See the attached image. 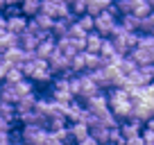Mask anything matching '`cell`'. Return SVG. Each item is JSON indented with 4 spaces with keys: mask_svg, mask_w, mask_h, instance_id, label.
I'll use <instances>...</instances> for the list:
<instances>
[{
    "mask_svg": "<svg viewBox=\"0 0 154 145\" xmlns=\"http://www.w3.org/2000/svg\"><path fill=\"white\" fill-rule=\"evenodd\" d=\"M48 134L45 127H34V125H23L20 129V143L23 145H48Z\"/></svg>",
    "mask_w": 154,
    "mask_h": 145,
    "instance_id": "cell-1",
    "label": "cell"
},
{
    "mask_svg": "<svg viewBox=\"0 0 154 145\" xmlns=\"http://www.w3.org/2000/svg\"><path fill=\"white\" fill-rule=\"evenodd\" d=\"M116 25H118V16L111 14L109 9H104V11H100L97 16H93V29H95L100 36H104V39L113 32Z\"/></svg>",
    "mask_w": 154,
    "mask_h": 145,
    "instance_id": "cell-2",
    "label": "cell"
},
{
    "mask_svg": "<svg viewBox=\"0 0 154 145\" xmlns=\"http://www.w3.org/2000/svg\"><path fill=\"white\" fill-rule=\"evenodd\" d=\"M48 68L52 70V75H63L70 70V57H66L59 48H54L52 54L48 57Z\"/></svg>",
    "mask_w": 154,
    "mask_h": 145,
    "instance_id": "cell-3",
    "label": "cell"
},
{
    "mask_svg": "<svg viewBox=\"0 0 154 145\" xmlns=\"http://www.w3.org/2000/svg\"><path fill=\"white\" fill-rule=\"evenodd\" d=\"M152 113H154V102H145V100L131 102V116L129 118L145 122V120H152ZM129 118H127V120H129Z\"/></svg>",
    "mask_w": 154,
    "mask_h": 145,
    "instance_id": "cell-4",
    "label": "cell"
},
{
    "mask_svg": "<svg viewBox=\"0 0 154 145\" xmlns=\"http://www.w3.org/2000/svg\"><path fill=\"white\" fill-rule=\"evenodd\" d=\"M84 109L91 113H95V116H100V113H104L106 109H109V102H106V95L104 93H95V95L91 97H84Z\"/></svg>",
    "mask_w": 154,
    "mask_h": 145,
    "instance_id": "cell-5",
    "label": "cell"
},
{
    "mask_svg": "<svg viewBox=\"0 0 154 145\" xmlns=\"http://www.w3.org/2000/svg\"><path fill=\"white\" fill-rule=\"evenodd\" d=\"M131 57V61L136 63V66H147V63H154V50H147V48H138V45H134V48L127 52Z\"/></svg>",
    "mask_w": 154,
    "mask_h": 145,
    "instance_id": "cell-6",
    "label": "cell"
},
{
    "mask_svg": "<svg viewBox=\"0 0 154 145\" xmlns=\"http://www.w3.org/2000/svg\"><path fill=\"white\" fill-rule=\"evenodd\" d=\"M109 111L113 113L118 120H127L131 116V100H116V102H109Z\"/></svg>",
    "mask_w": 154,
    "mask_h": 145,
    "instance_id": "cell-7",
    "label": "cell"
},
{
    "mask_svg": "<svg viewBox=\"0 0 154 145\" xmlns=\"http://www.w3.org/2000/svg\"><path fill=\"white\" fill-rule=\"evenodd\" d=\"M95 93H100L97 84L93 82L91 77H88V72H79V97H77V100L91 97V95H95Z\"/></svg>",
    "mask_w": 154,
    "mask_h": 145,
    "instance_id": "cell-8",
    "label": "cell"
},
{
    "mask_svg": "<svg viewBox=\"0 0 154 145\" xmlns=\"http://www.w3.org/2000/svg\"><path fill=\"white\" fill-rule=\"evenodd\" d=\"M57 48V39H54L52 34H48L45 39H41L36 43V48H34V54L36 57H41V59H48L50 54H52V50Z\"/></svg>",
    "mask_w": 154,
    "mask_h": 145,
    "instance_id": "cell-9",
    "label": "cell"
},
{
    "mask_svg": "<svg viewBox=\"0 0 154 145\" xmlns=\"http://www.w3.org/2000/svg\"><path fill=\"white\" fill-rule=\"evenodd\" d=\"M140 127H143V122H140V120L129 118V120H122L120 125H118V129H120V136L127 140V138H131V136H138L140 134Z\"/></svg>",
    "mask_w": 154,
    "mask_h": 145,
    "instance_id": "cell-10",
    "label": "cell"
},
{
    "mask_svg": "<svg viewBox=\"0 0 154 145\" xmlns=\"http://www.w3.org/2000/svg\"><path fill=\"white\" fill-rule=\"evenodd\" d=\"M25 25H27V18H25L23 14L5 16V29H9V32H14V34H20L25 29Z\"/></svg>",
    "mask_w": 154,
    "mask_h": 145,
    "instance_id": "cell-11",
    "label": "cell"
},
{
    "mask_svg": "<svg viewBox=\"0 0 154 145\" xmlns=\"http://www.w3.org/2000/svg\"><path fill=\"white\" fill-rule=\"evenodd\" d=\"M102 41H104V36H100L95 29H91V32H86V39H84V50L86 52H97Z\"/></svg>",
    "mask_w": 154,
    "mask_h": 145,
    "instance_id": "cell-12",
    "label": "cell"
},
{
    "mask_svg": "<svg viewBox=\"0 0 154 145\" xmlns=\"http://www.w3.org/2000/svg\"><path fill=\"white\" fill-rule=\"evenodd\" d=\"M68 134H70V138L75 140V143H79L84 136H88V127L84 125L82 120H75V122L68 125Z\"/></svg>",
    "mask_w": 154,
    "mask_h": 145,
    "instance_id": "cell-13",
    "label": "cell"
},
{
    "mask_svg": "<svg viewBox=\"0 0 154 145\" xmlns=\"http://www.w3.org/2000/svg\"><path fill=\"white\" fill-rule=\"evenodd\" d=\"M82 111H84V104L77 97H72L70 102L66 104V120H79V116H82Z\"/></svg>",
    "mask_w": 154,
    "mask_h": 145,
    "instance_id": "cell-14",
    "label": "cell"
},
{
    "mask_svg": "<svg viewBox=\"0 0 154 145\" xmlns=\"http://www.w3.org/2000/svg\"><path fill=\"white\" fill-rule=\"evenodd\" d=\"M84 2H86V14L88 16H97L100 11L109 9L113 0H84Z\"/></svg>",
    "mask_w": 154,
    "mask_h": 145,
    "instance_id": "cell-15",
    "label": "cell"
},
{
    "mask_svg": "<svg viewBox=\"0 0 154 145\" xmlns=\"http://www.w3.org/2000/svg\"><path fill=\"white\" fill-rule=\"evenodd\" d=\"M88 136H93L97 145H106V143H109V129H106V127H102L100 122H97V125H93V127H88Z\"/></svg>",
    "mask_w": 154,
    "mask_h": 145,
    "instance_id": "cell-16",
    "label": "cell"
},
{
    "mask_svg": "<svg viewBox=\"0 0 154 145\" xmlns=\"http://www.w3.org/2000/svg\"><path fill=\"white\" fill-rule=\"evenodd\" d=\"M16 100H18V95H16L14 84L0 82V102H9V104H14Z\"/></svg>",
    "mask_w": 154,
    "mask_h": 145,
    "instance_id": "cell-17",
    "label": "cell"
},
{
    "mask_svg": "<svg viewBox=\"0 0 154 145\" xmlns=\"http://www.w3.org/2000/svg\"><path fill=\"white\" fill-rule=\"evenodd\" d=\"M38 5H41V0H20L18 9L25 18H32L34 14H38Z\"/></svg>",
    "mask_w": 154,
    "mask_h": 145,
    "instance_id": "cell-18",
    "label": "cell"
},
{
    "mask_svg": "<svg viewBox=\"0 0 154 145\" xmlns=\"http://www.w3.org/2000/svg\"><path fill=\"white\" fill-rule=\"evenodd\" d=\"M84 66H86V70H95V68L104 66V59L97 52H86V50H84Z\"/></svg>",
    "mask_w": 154,
    "mask_h": 145,
    "instance_id": "cell-19",
    "label": "cell"
},
{
    "mask_svg": "<svg viewBox=\"0 0 154 145\" xmlns=\"http://www.w3.org/2000/svg\"><path fill=\"white\" fill-rule=\"evenodd\" d=\"M131 14H134L136 18H143V16L152 14V2H149V0H140V2H134V5H131Z\"/></svg>",
    "mask_w": 154,
    "mask_h": 145,
    "instance_id": "cell-20",
    "label": "cell"
},
{
    "mask_svg": "<svg viewBox=\"0 0 154 145\" xmlns=\"http://www.w3.org/2000/svg\"><path fill=\"white\" fill-rule=\"evenodd\" d=\"M32 20H34V25H36V27L45 29V32H50V27H52V23H54V18H52V16L43 14V11L34 14V16H32Z\"/></svg>",
    "mask_w": 154,
    "mask_h": 145,
    "instance_id": "cell-21",
    "label": "cell"
},
{
    "mask_svg": "<svg viewBox=\"0 0 154 145\" xmlns=\"http://www.w3.org/2000/svg\"><path fill=\"white\" fill-rule=\"evenodd\" d=\"M118 18H120L118 23H120L127 32H138V18H136L134 14H122V16H118Z\"/></svg>",
    "mask_w": 154,
    "mask_h": 145,
    "instance_id": "cell-22",
    "label": "cell"
},
{
    "mask_svg": "<svg viewBox=\"0 0 154 145\" xmlns=\"http://www.w3.org/2000/svg\"><path fill=\"white\" fill-rule=\"evenodd\" d=\"M68 25H70V23H66V20H59V18H54L52 27H50V34H52L54 39H63V36L68 34Z\"/></svg>",
    "mask_w": 154,
    "mask_h": 145,
    "instance_id": "cell-23",
    "label": "cell"
},
{
    "mask_svg": "<svg viewBox=\"0 0 154 145\" xmlns=\"http://www.w3.org/2000/svg\"><path fill=\"white\" fill-rule=\"evenodd\" d=\"M36 43H38V41L34 39L29 32H25V29L18 34V48H23V50H34V48H36Z\"/></svg>",
    "mask_w": 154,
    "mask_h": 145,
    "instance_id": "cell-24",
    "label": "cell"
},
{
    "mask_svg": "<svg viewBox=\"0 0 154 145\" xmlns=\"http://www.w3.org/2000/svg\"><path fill=\"white\" fill-rule=\"evenodd\" d=\"M140 138H143L145 145H154V125H152V120L143 122V127H140Z\"/></svg>",
    "mask_w": 154,
    "mask_h": 145,
    "instance_id": "cell-25",
    "label": "cell"
},
{
    "mask_svg": "<svg viewBox=\"0 0 154 145\" xmlns=\"http://www.w3.org/2000/svg\"><path fill=\"white\" fill-rule=\"evenodd\" d=\"M14 88H16V95L18 97H23V95H27V93H34V82L32 79H20V82H16L14 84Z\"/></svg>",
    "mask_w": 154,
    "mask_h": 145,
    "instance_id": "cell-26",
    "label": "cell"
},
{
    "mask_svg": "<svg viewBox=\"0 0 154 145\" xmlns=\"http://www.w3.org/2000/svg\"><path fill=\"white\" fill-rule=\"evenodd\" d=\"M138 32L140 34H152L154 32V14H147L138 18Z\"/></svg>",
    "mask_w": 154,
    "mask_h": 145,
    "instance_id": "cell-27",
    "label": "cell"
},
{
    "mask_svg": "<svg viewBox=\"0 0 154 145\" xmlns=\"http://www.w3.org/2000/svg\"><path fill=\"white\" fill-rule=\"evenodd\" d=\"M20 79H23L20 66H9V68H7V72H5V79H2V82H7V84H16V82H20Z\"/></svg>",
    "mask_w": 154,
    "mask_h": 145,
    "instance_id": "cell-28",
    "label": "cell"
},
{
    "mask_svg": "<svg viewBox=\"0 0 154 145\" xmlns=\"http://www.w3.org/2000/svg\"><path fill=\"white\" fill-rule=\"evenodd\" d=\"M29 79L36 82V84H48V82H52V70H50V68H45V70H34Z\"/></svg>",
    "mask_w": 154,
    "mask_h": 145,
    "instance_id": "cell-29",
    "label": "cell"
},
{
    "mask_svg": "<svg viewBox=\"0 0 154 145\" xmlns=\"http://www.w3.org/2000/svg\"><path fill=\"white\" fill-rule=\"evenodd\" d=\"M66 125H68L66 116H52V118H48V122H45V129L57 131V129H61V127H66Z\"/></svg>",
    "mask_w": 154,
    "mask_h": 145,
    "instance_id": "cell-30",
    "label": "cell"
},
{
    "mask_svg": "<svg viewBox=\"0 0 154 145\" xmlns=\"http://www.w3.org/2000/svg\"><path fill=\"white\" fill-rule=\"evenodd\" d=\"M0 118H2V120H9V122H14V120H16L14 104H9V102H0Z\"/></svg>",
    "mask_w": 154,
    "mask_h": 145,
    "instance_id": "cell-31",
    "label": "cell"
},
{
    "mask_svg": "<svg viewBox=\"0 0 154 145\" xmlns=\"http://www.w3.org/2000/svg\"><path fill=\"white\" fill-rule=\"evenodd\" d=\"M113 9H116L118 16L131 14V0H113Z\"/></svg>",
    "mask_w": 154,
    "mask_h": 145,
    "instance_id": "cell-32",
    "label": "cell"
},
{
    "mask_svg": "<svg viewBox=\"0 0 154 145\" xmlns=\"http://www.w3.org/2000/svg\"><path fill=\"white\" fill-rule=\"evenodd\" d=\"M138 48H147V50H154V34H140L138 32V41H136Z\"/></svg>",
    "mask_w": 154,
    "mask_h": 145,
    "instance_id": "cell-33",
    "label": "cell"
},
{
    "mask_svg": "<svg viewBox=\"0 0 154 145\" xmlns=\"http://www.w3.org/2000/svg\"><path fill=\"white\" fill-rule=\"evenodd\" d=\"M75 23L79 25V27H82L84 32H91V29H93V16L82 14V16H77V18H75Z\"/></svg>",
    "mask_w": 154,
    "mask_h": 145,
    "instance_id": "cell-34",
    "label": "cell"
},
{
    "mask_svg": "<svg viewBox=\"0 0 154 145\" xmlns=\"http://www.w3.org/2000/svg\"><path fill=\"white\" fill-rule=\"evenodd\" d=\"M68 93L72 97H79V75H70L68 77Z\"/></svg>",
    "mask_w": 154,
    "mask_h": 145,
    "instance_id": "cell-35",
    "label": "cell"
},
{
    "mask_svg": "<svg viewBox=\"0 0 154 145\" xmlns=\"http://www.w3.org/2000/svg\"><path fill=\"white\" fill-rule=\"evenodd\" d=\"M68 7H70V11H72L75 16L86 14V2H84V0H70V2H68Z\"/></svg>",
    "mask_w": 154,
    "mask_h": 145,
    "instance_id": "cell-36",
    "label": "cell"
},
{
    "mask_svg": "<svg viewBox=\"0 0 154 145\" xmlns=\"http://www.w3.org/2000/svg\"><path fill=\"white\" fill-rule=\"evenodd\" d=\"M122 41H125L127 50H131L136 45V41H138V32H125L122 34Z\"/></svg>",
    "mask_w": 154,
    "mask_h": 145,
    "instance_id": "cell-37",
    "label": "cell"
},
{
    "mask_svg": "<svg viewBox=\"0 0 154 145\" xmlns=\"http://www.w3.org/2000/svg\"><path fill=\"white\" fill-rule=\"evenodd\" d=\"M125 145H145V143H143V138H140V134H138V136H131V138H127Z\"/></svg>",
    "mask_w": 154,
    "mask_h": 145,
    "instance_id": "cell-38",
    "label": "cell"
},
{
    "mask_svg": "<svg viewBox=\"0 0 154 145\" xmlns=\"http://www.w3.org/2000/svg\"><path fill=\"white\" fill-rule=\"evenodd\" d=\"M7 68H9V63H7L5 59H0V82L5 79V72H7Z\"/></svg>",
    "mask_w": 154,
    "mask_h": 145,
    "instance_id": "cell-39",
    "label": "cell"
},
{
    "mask_svg": "<svg viewBox=\"0 0 154 145\" xmlns=\"http://www.w3.org/2000/svg\"><path fill=\"white\" fill-rule=\"evenodd\" d=\"M77 145H97V143H95V138H93V136H84Z\"/></svg>",
    "mask_w": 154,
    "mask_h": 145,
    "instance_id": "cell-40",
    "label": "cell"
},
{
    "mask_svg": "<svg viewBox=\"0 0 154 145\" xmlns=\"http://www.w3.org/2000/svg\"><path fill=\"white\" fill-rule=\"evenodd\" d=\"M5 5H20V0H5Z\"/></svg>",
    "mask_w": 154,
    "mask_h": 145,
    "instance_id": "cell-41",
    "label": "cell"
},
{
    "mask_svg": "<svg viewBox=\"0 0 154 145\" xmlns=\"http://www.w3.org/2000/svg\"><path fill=\"white\" fill-rule=\"evenodd\" d=\"M0 29H5V16L0 14Z\"/></svg>",
    "mask_w": 154,
    "mask_h": 145,
    "instance_id": "cell-42",
    "label": "cell"
},
{
    "mask_svg": "<svg viewBox=\"0 0 154 145\" xmlns=\"http://www.w3.org/2000/svg\"><path fill=\"white\" fill-rule=\"evenodd\" d=\"M9 145H23V143H20V140H11Z\"/></svg>",
    "mask_w": 154,
    "mask_h": 145,
    "instance_id": "cell-43",
    "label": "cell"
},
{
    "mask_svg": "<svg viewBox=\"0 0 154 145\" xmlns=\"http://www.w3.org/2000/svg\"><path fill=\"white\" fill-rule=\"evenodd\" d=\"M0 145H9V143H0Z\"/></svg>",
    "mask_w": 154,
    "mask_h": 145,
    "instance_id": "cell-44",
    "label": "cell"
},
{
    "mask_svg": "<svg viewBox=\"0 0 154 145\" xmlns=\"http://www.w3.org/2000/svg\"><path fill=\"white\" fill-rule=\"evenodd\" d=\"M149 2H152V0H149Z\"/></svg>",
    "mask_w": 154,
    "mask_h": 145,
    "instance_id": "cell-45",
    "label": "cell"
},
{
    "mask_svg": "<svg viewBox=\"0 0 154 145\" xmlns=\"http://www.w3.org/2000/svg\"><path fill=\"white\" fill-rule=\"evenodd\" d=\"M75 145H77V143H75Z\"/></svg>",
    "mask_w": 154,
    "mask_h": 145,
    "instance_id": "cell-46",
    "label": "cell"
}]
</instances>
